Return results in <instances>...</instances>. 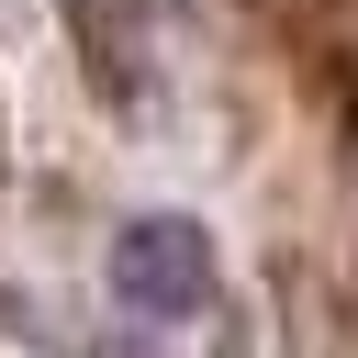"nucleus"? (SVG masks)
<instances>
[{
	"mask_svg": "<svg viewBox=\"0 0 358 358\" xmlns=\"http://www.w3.org/2000/svg\"><path fill=\"white\" fill-rule=\"evenodd\" d=\"M112 291L134 313H201L213 302V235L190 213H145L112 235Z\"/></svg>",
	"mask_w": 358,
	"mask_h": 358,
	"instance_id": "1",
	"label": "nucleus"
}]
</instances>
